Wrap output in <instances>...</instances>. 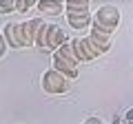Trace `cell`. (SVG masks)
Listing matches in <instances>:
<instances>
[{
  "mask_svg": "<svg viewBox=\"0 0 133 124\" xmlns=\"http://www.w3.org/2000/svg\"><path fill=\"white\" fill-rule=\"evenodd\" d=\"M89 7H91L89 0H66L64 2L66 13H82V11H89Z\"/></svg>",
  "mask_w": 133,
  "mask_h": 124,
  "instance_id": "cell-9",
  "label": "cell"
},
{
  "mask_svg": "<svg viewBox=\"0 0 133 124\" xmlns=\"http://www.w3.org/2000/svg\"><path fill=\"white\" fill-rule=\"evenodd\" d=\"M89 40L93 42V47L98 49L100 53H107V51L111 49V38H107V36L98 33L95 29H91V33H89Z\"/></svg>",
  "mask_w": 133,
  "mask_h": 124,
  "instance_id": "cell-8",
  "label": "cell"
},
{
  "mask_svg": "<svg viewBox=\"0 0 133 124\" xmlns=\"http://www.w3.org/2000/svg\"><path fill=\"white\" fill-rule=\"evenodd\" d=\"M66 20H69V24H71L73 29H87V27H91L93 16H91V11H82V13H66Z\"/></svg>",
  "mask_w": 133,
  "mask_h": 124,
  "instance_id": "cell-6",
  "label": "cell"
},
{
  "mask_svg": "<svg viewBox=\"0 0 133 124\" xmlns=\"http://www.w3.org/2000/svg\"><path fill=\"white\" fill-rule=\"evenodd\" d=\"M7 49H9V47H7V42H5V36L0 33V58L7 53Z\"/></svg>",
  "mask_w": 133,
  "mask_h": 124,
  "instance_id": "cell-14",
  "label": "cell"
},
{
  "mask_svg": "<svg viewBox=\"0 0 133 124\" xmlns=\"http://www.w3.org/2000/svg\"><path fill=\"white\" fill-rule=\"evenodd\" d=\"M84 124H102V122H100V120L98 118H89V120H87V122Z\"/></svg>",
  "mask_w": 133,
  "mask_h": 124,
  "instance_id": "cell-15",
  "label": "cell"
},
{
  "mask_svg": "<svg viewBox=\"0 0 133 124\" xmlns=\"http://www.w3.org/2000/svg\"><path fill=\"white\" fill-rule=\"evenodd\" d=\"M51 69L58 71V73H62L66 80H76V78H78V67L71 64L66 58H62L60 53H53V67Z\"/></svg>",
  "mask_w": 133,
  "mask_h": 124,
  "instance_id": "cell-4",
  "label": "cell"
},
{
  "mask_svg": "<svg viewBox=\"0 0 133 124\" xmlns=\"http://www.w3.org/2000/svg\"><path fill=\"white\" fill-rule=\"evenodd\" d=\"M73 42H76V47H78V51H80V56L84 58V62H93L98 56H102V53L93 47V42L89 40V36H87V38H73Z\"/></svg>",
  "mask_w": 133,
  "mask_h": 124,
  "instance_id": "cell-5",
  "label": "cell"
},
{
  "mask_svg": "<svg viewBox=\"0 0 133 124\" xmlns=\"http://www.w3.org/2000/svg\"><path fill=\"white\" fill-rule=\"evenodd\" d=\"M16 11V0H0V13H11Z\"/></svg>",
  "mask_w": 133,
  "mask_h": 124,
  "instance_id": "cell-13",
  "label": "cell"
},
{
  "mask_svg": "<svg viewBox=\"0 0 133 124\" xmlns=\"http://www.w3.org/2000/svg\"><path fill=\"white\" fill-rule=\"evenodd\" d=\"M124 120H129V122H133V109H131V111H129V113H127V115H124Z\"/></svg>",
  "mask_w": 133,
  "mask_h": 124,
  "instance_id": "cell-16",
  "label": "cell"
},
{
  "mask_svg": "<svg viewBox=\"0 0 133 124\" xmlns=\"http://www.w3.org/2000/svg\"><path fill=\"white\" fill-rule=\"evenodd\" d=\"M111 124H124V118H113V122Z\"/></svg>",
  "mask_w": 133,
  "mask_h": 124,
  "instance_id": "cell-17",
  "label": "cell"
},
{
  "mask_svg": "<svg viewBox=\"0 0 133 124\" xmlns=\"http://www.w3.org/2000/svg\"><path fill=\"white\" fill-rule=\"evenodd\" d=\"M36 7H38L42 13H47V16H58L64 9V2H60V0H40Z\"/></svg>",
  "mask_w": 133,
  "mask_h": 124,
  "instance_id": "cell-7",
  "label": "cell"
},
{
  "mask_svg": "<svg viewBox=\"0 0 133 124\" xmlns=\"http://www.w3.org/2000/svg\"><path fill=\"white\" fill-rule=\"evenodd\" d=\"M91 24H93L91 29H95L98 33H102V36H107V38H111V36L115 33L118 24H120V9H118V7H113V5L100 7V9L93 13Z\"/></svg>",
  "mask_w": 133,
  "mask_h": 124,
  "instance_id": "cell-1",
  "label": "cell"
},
{
  "mask_svg": "<svg viewBox=\"0 0 133 124\" xmlns=\"http://www.w3.org/2000/svg\"><path fill=\"white\" fill-rule=\"evenodd\" d=\"M38 2H33V0H16V11H20V13H24V11H29L31 7H36Z\"/></svg>",
  "mask_w": 133,
  "mask_h": 124,
  "instance_id": "cell-12",
  "label": "cell"
},
{
  "mask_svg": "<svg viewBox=\"0 0 133 124\" xmlns=\"http://www.w3.org/2000/svg\"><path fill=\"white\" fill-rule=\"evenodd\" d=\"M42 89L47 91V93L60 95V93H66V91L71 89V80H66L62 73H58V71H53V69H49V71L42 75Z\"/></svg>",
  "mask_w": 133,
  "mask_h": 124,
  "instance_id": "cell-2",
  "label": "cell"
},
{
  "mask_svg": "<svg viewBox=\"0 0 133 124\" xmlns=\"http://www.w3.org/2000/svg\"><path fill=\"white\" fill-rule=\"evenodd\" d=\"M56 53H60L62 58H66V60L71 62V64H80V60H78V56H76V51H73V44H71V40H64V44H62L60 49H58Z\"/></svg>",
  "mask_w": 133,
  "mask_h": 124,
  "instance_id": "cell-10",
  "label": "cell"
},
{
  "mask_svg": "<svg viewBox=\"0 0 133 124\" xmlns=\"http://www.w3.org/2000/svg\"><path fill=\"white\" fill-rule=\"evenodd\" d=\"M64 40H66V36H64V31H62L58 24H47V51H53L56 53L58 49L64 44Z\"/></svg>",
  "mask_w": 133,
  "mask_h": 124,
  "instance_id": "cell-3",
  "label": "cell"
},
{
  "mask_svg": "<svg viewBox=\"0 0 133 124\" xmlns=\"http://www.w3.org/2000/svg\"><path fill=\"white\" fill-rule=\"evenodd\" d=\"M14 24L16 22H9V24H5V42H7V47L9 49H20L18 47V42H16V33H14Z\"/></svg>",
  "mask_w": 133,
  "mask_h": 124,
  "instance_id": "cell-11",
  "label": "cell"
}]
</instances>
